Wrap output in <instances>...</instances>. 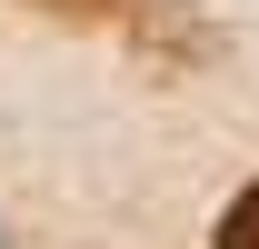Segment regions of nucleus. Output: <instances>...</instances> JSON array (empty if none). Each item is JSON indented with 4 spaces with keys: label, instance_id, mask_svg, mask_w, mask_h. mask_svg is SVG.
I'll list each match as a JSON object with an SVG mask.
<instances>
[{
    "label": "nucleus",
    "instance_id": "nucleus-1",
    "mask_svg": "<svg viewBox=\"0 0 259 249\" xmlns=\"http://www.w3.org/2000/svg\"><path fill=\"white\" fill-rule=\"evenodd\" d=\"M220 249H259V180H249V189L220 210Z\"/></svg>",
    "mask_w": 259,
    "mask_h": 249
},
{
    "label": "nucleus",
    "instance_id": "nucleus-2",
    "mask_svg": "<svg viewBox=\"0 0 259 249\" xmlns=\"http://www.w3.org/2000/svg\"><path fill=\"white\" fill-rule=\"evenodd\" d=\"M40 10H120V0H40Z\"/></svg>",
    "mask_w": 259,
    "mask_h": 249
}]
</instances>
